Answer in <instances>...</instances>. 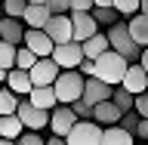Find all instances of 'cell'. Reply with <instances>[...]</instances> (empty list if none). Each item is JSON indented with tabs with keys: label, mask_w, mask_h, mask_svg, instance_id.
Returning a JSON list of instances; mask_svg holds the SVG:
<instances>
[{
	"label": "cell",
	"mask_w": 148,
	"mask_h": 145,
	"mask_svg": "<svg viewBox=\"0 0 148 145\" xmlns=\"http://www.w3.org/2000/svg\"><path fill=\"white\" fill-rule=\"evenodd\" d=\"M105 37H108V46L114 49V53H120L127 62H139V53H142V46H139L136 40L130 37L127 22H114V25H108Z\"/></svg>",
	"instance_id": "cell-2"
},
{
	"label": "cell",
	"mask_w": 148,
	"mask_h": 145,
	"mask_svg": "<svg viewBox=\"0 0 148 145\" xmlns=\"http://www.w3.org/2000/svg\"><path fill=\"white\" fill-rule=\"evenodd\" d=\"M49 9H46V3H28L25 12H22V22H25L28 28H43L46 22H49Z\"/></svg>",
	"instance_id": "cell-18"
},
{
	"label": "cell",
	"mask_w": 148,
	"mask_h": 145,
	"mask_svg": "<svg viewBox=\"0 0 148 145\" xmlns=\"http://www.w3.org/2000/svg\"><path fill=\"white\" fill-rule=\"evenodd\" d=\"M127 31H130V37H133L139 46H148V16H142V12L130 16L127 19Z\"/></svg>",
	"instance_id": "cell-19"
},
{
	"label": "cell",
	"mask_w": 148,
	"mask_h": 145,
	"mask_svg": "<svg viewBox=\"0 0 148 145\" xmlns=\"http://www.w3.org/2000/svg\"><path fill=\"white\" fill-rule=\"evenodd\" d=\"M71 12H90L92 9V0H68Z\"/></svg>",
	"instance_id": "cell-35"
},
{
	"label": "cell",
	"mask_w": 148,
	"mask_h": 145,
	"mask_svg": "<svg viewBox=\"0 0 148 145\" xmlns=\"http://www.w3.org/2000/svg\"><path fill=\"white\" fill-rule=\"evenodd\" d=\"M16 118L22 120V127H25V130L40 133V130H46V124H49V111H40V108H34L28 99H22V102H18V108H16Z\"/></svg>",
	"instance_id": "cell-5"
},
{
	"label": "cell",
	"mask_w": 148,
	"mask_h": 145,
	"mask_svg": "<svg viewBox=\"0 0 148 145\" xmlns=\"http://www.w3.org/2000/svg\"><path fill=\"white\" fill-rule=\"evenodd\" d=\"M102 145H136V136L127 133L123 127H102Z\"/></svg>",
	"instance_id": "cell-20"
},
{
	"label": "cell",
	"mask_w": 148,
	"mask_h": 145,
	"mask_svg": "<svg viewBox=\"0 0 148 145\" xmlns=\"http://www.w3.org/2000/svg\"><path fill=\"white\" fill-rule=\"evenodd\" d=\"M111 9H114L117 16L130 19V16H136V12H139V0H111Z\"/></svg>",
	"instance_id": "cell-26"
},
{
	"label": "cell",
	"mask_w": 148,
	"mask_h": 145,
	"mask_svg": "<svg viewBox=\"0 0 148 145\" xmlns=\"http://www.w3.org/2000/svg\"><path fill=\"white\" fill-rule=\"evenodd\" d=\"M59 65L46 56V59H37L31 68H28V77H31V87H53V80L59 77Z\"/></svg>",
	"instance_id": "cell-6"
},
{
	"label": "cell",
	"mask_w": 148,
	"mask_h": 145,
	"mask_svg": "<svg viewBox=\"0 0 148 145\" xmlns=\"http://www.w3.org/2000/svg\"><path fill=\"white\" fill-rule=\"evenodd\" d=\"M16 49H18V46L6 43V40H0V68H3V71L16 68Z\"/></svg>",
	"instance_id": "cell-25"
},
{
	"label": "cell",
	"mask_w": 148,
	"mask_h": 145,
	"mask_svg": "<svg viewBox=\"0 0 148 145\" xmlns=\"http://www.w3.org/2000/svg\"><path fill=\"white\" fill-rule=\"evenodd\" d=\"M0 145H16V139H0Z\"/></svg>",
	"instance_id": "cell-42"
},
{
	"label": "cell",
	"mask_w": 148,
	"mask_h": 145,
	"mask_svg": "<svg viewBox=\"0 0 148 145\" xmlns=\"http://www.w3.org/2000/svg\"><path fill=\"white\" fill-rule=\"evenodd\" d=\"M22 133H25V127L16 114H0V139H18Z\"/></svg>",
	"instance_id": "cell-22"
},
{
	"label": "cell",
	"mask_w": 148,
	"mask_h": 145,
	"mask_svg": "<svg viewBox=\"0 0 148 145\" xmlns=\"http://www.w3.org/2000/svg\"><path fill=\"white\" fill-rule=\"evenodd\" d=\"M133 99H136V96H133V93H127L123 87H120V83L114 87V90H111V102H114V105H117L123 114H127V111H133Z\"/></svg>",
	"instance_id": "cell-24"
},
{
	"label": "cell",
	"mask_w": 148,
	"mask_h": 145,
	"mask_svg": "<svg viewBox=\"0 0 148 145\" xmlns=\"http://www.w3.org/2000/svg\"><path fill=\"white\" fill-rule=\"evenodd\" d=\"M139 65L148 71V46H142V53H139Z\"/></svg>",
	"instance_id": "cell-38"
},
{
	"label": "cell",
	"mask_w": 148,
	"mask_h": 145,
	"mask_svg": "<svg viewBox=\"0 0 148 145\" xmlns=\"http://www.w3.org/2000/svg\"><path fill=\"white\" fill-rule=\"evenodd\" d=\"M16 145H43V136L34 133V130H25V133L16 139Z\"/></svg>",
	"instance_id": "cell-32"
},
{
	"label": "cell",
	"mask_w": 148,
	"mask_h": 145,
	"mask_svg": "<svg viewBox=\"0 0 148 145\" xmlns=\"http://www.w3.org/2000/svg\"><path fill=\"white\" fill-rule=\"evenodd\" d=\"M62 71H71V68H77L80 65V59H83V49H80V43H74V40H68V43H59V46H53V56H49Z\"/></svg>",
	"instance_id": "cell-7"
},
{
	"label": "cell",
	"mask_w": 148,
	"mask_h": 145,
	"mask_svg": "<svg viewBox=\"0 0 148 145\" xmlns=\"http://www.w3.org/2000/svg\"><path fill=\"white\" fill-rule=\"evenodd\" d=\"M120 114H123V111H120L111 99H105V102H99V105H92V118L90 120H96L99 127H114L120 120Z\"/></svg>",
	"instance_id": "cell-15"
},
{
	"label": "cell",
	"mask_w": 148,
	"mask_h": 145,
	"mask_svg": "<svg viewBox=\"0 0 148 145\" xmlns=\"http://www.w3.org/2000/svg\"><path fill=\"white\" fill-rule=\"evenodd\" d=\"M90 16L92 19H96V25H114V22H120V16H117V12H114V9H99V6H92L90 9Z\"/></svg>",
	"instance_id": "cell-27"
},
{
	"label": "cell",
	"mask_w": 148,
	"mask_h": 145,
	"mask_svg": "<svg viewBox=\"0 0 148 145\" xmlns=\"http://www.w3.org/2000/svg\"><path fill=\"white\" fill-rule=\"evenodd\" d=\"M77 71H80L83 77H92V71H96V65H92V59H80V65H77Z\"/></svg>",
	"instance_id": "cell-36"
},
{
	"label": "cell",
	"mask_w": 148,
	"mask_h": 145,
	"mask_svg": "<svg viewBox=\"0 0 148 145\" xmlns=\"http://www.w3.org/2000/svg\"><path fill=\"white\" fill-rule=\"evenodd\" d=\"M74 124H77V118H74V111L68 108V105H56L53 111H49V124H46V127L53 130V136H68V133H71V127Z\"/></svg>",
	"instance_id": "cell-9"
},
{
	"label": "cell",
	"mask_w": 148,
	"mask_h": 145,
	"mask_svg": "<svg viewBox=\"0 0 148 145\" xmlns=\"http://www.w3.org/2000/svg\"><path fill=\"white\" fill-rule=\"evenodd\" d=\"M46 9H49L53 16H68V12H71L68 0H46Z\"/></svg>",
	"instance_id": "cell-33"
},
{
	"label": "cell",
	"mask_w": 148,
	"mask_h": 145,
	"mask_svg": "<svg viewBox=\"0 0 148 145\" xmlns=\"http://www.w3.org/2000/svg\"><path fill=\"white\" fill-rule=\"evenodd\" d=\"M18 102H22V96H16L9 87H0V114H16Z\"/></svg>",
	"instance_id": "cell-23"
},
{
	"label": "cell",
	"mask_w": 148,
	"mask_h": 145,
	"mask_svg": "<svg viewBox=\"0 0 148 145\" xmlns=\"http://www.w3.org/2000/svg\"><path fill=\"white\" fill-rule=\"evenodd\" d=\"M43 31H46V37H49L56 46L68 43V40H71V16H49V22L43 25Z\"/></svg>",
	"instance_id": "cell-12"
},
{
	"label": "cell",
	"mask_w": 148,
	"mask_h": 145,
	"mask_svg": "<svg viewBox=\"0 0 148 145\" xmlns=\"http://www.w3.org/2000/svg\"><path fill=\"white\" fill-rule=\"evenodd\" d=\"M83 77L77 68H71V71H59V77L53 80V90H56V102L59 105H71L74 99H80L83 96Z\"/></svg>",
	"instance_id": "cell-3"
},
{
	"label": "cell",
	"mask_w": 148,
	"mask_h": 145,
	"mask_svg": "<svg viewBox=\"0 0 148 145\" xmlns=\"http://www.w3.org/2000/svg\"><path fill=\"white\" fill-rule=\"evenodd\" d=\"M145 93H148V90H145Z\"/></svg>",
	"instance_id": "cell-47"
},
{
	"label": "cell",
	"mask_w": 148,
	"mask_h": 145,
	"mask_svg": "<svg viewBox=\"0 0 148 145\" xmlns=\"http://www.w3.org/2000/svg\"><path fill=\"white\" fill-rule=\"evenodd\" d=\"M22 46H28L37 59H46V56H53V40L46 37L43 28H25V37H22Z\"/></svg>",
	"instance_id": "cell-8"
},
{
	"label": "cell",
	"mask_w": 148,
	"mask_h": 145,
	"mask_svg": "<svg viewBox=\"0 0 148 145\" xmlns=\"http://www.w3.org/2000/svg\"><path fill=\"white\" fill-rule=\"evenodd\" d=\"M133 136H142L148 142V118H139V127H136V133H133Z\"/></svg>",
	"instance_id": "cell-37"
},
{
	"label": "cell",
	"mask_w": 148,
	"mask_h": 145,
	"mask_svg": "<svg viewBox=\"0 0 148 145\" xmlns=\"http://www.w3.org/2000/svg\"><path fill=\"white\" fill-rule=\"evenodd\" d=\"M133 111H136L139 118H148V93H139L136 99H133Z\"/></svg>",
	"instance_id": "cell-34"
},
{
	"label": "cell",
	"mask_w": 148,
	"mask_h": 145,
	"mask_svg": "<svg viewBox=\"0 0 148 145\" xmlns=\"http://www.w3.org/2000/svg\"><path fill=\"white\" fill-rule=\"evenodd\" d=\"M34 108H40V111H53L59 102H56V90L53 87H31V93L25 96Z\"/></svg>",
	"instance_id": "cell-16"
},
{
	"label": "cell",
	"mask_w": 148,
	"mask_h": 145,
	"mask_svg": "<svg viewBox=\"0 0 148 145\" xmlns=\"http://www.w3.org/2000/svg\"><path fill=\"white\" fill-rule=\"evenodd\" d=\"M92 6H99V9H108V6H111V0H92Z\"/></svg>",
	"instance_id": "cell-40"
},
{
	"label": "cell",
	"mask_w": 148,
	"mask_h": 145,
	"mask_svg": "<svg viewBox=\"0 0 148 145\" xmlns=\"http://www.w3.org/2000/svg\"><path fill=\"white\" fill-rule=\"evenodd\" d=\"M92 65H96V71H92V77H99L102 83H108V87H117L120 80H123V74H127V59L120 53H114V49H105L102 56H96L92 59Z\"/></svg>",
	"instance_id": "cell-1"
},
{
	"label": "cell",
	"mask_w": 148,
	"mask_h": 145,
	"mask_svg": "<svg viewBox=\"0 0 148 145\" xmlns=\"http://www.w3.org/2000/svg\"><path fill=\"white\" fill-rule=\"evenodd\" d=\"M3 87H9L16 96H22V99H25L28 93H31V77H28V71H22V68H9Z\"/></svg>",
	"instance_id": "cell-17"
},
{
	"label": "cell",
	"mask_w": 148,
	"mask_h": 145,
	"mask_svg": "<svg viewBox=\"0 0 148 145\" xmlns=\"http://www.w3.org/2000/svg\"><path fill=\"white\" fill-rule=\"evenodd\" d=\"M117 127H123L127 133H136V127H139V114H136V111H127V114H120Z\"/></svg>",
	"instance_id": "cell-31"
},
{
	"label": "cell",
	"mask_w": 148,
	"mask_h": 145,
	"mask_svg": "<svg viewBox=\"0 0 148 145\" xmlns=\"http://www.w3.org/2000/svg\"><path fill=\"white\" fill-rule=\"evenodd\" d=\"M34 62H37V56L31 53L28 46H18V49H16V68H22V71H28V68H31Z\"/></svg>",
	"instance_id": "cell-29"
},
{
	"label": "cell",
	"mask_w": 148,
	"mask_h": 145,
	"mask_svg": "<svg viewBox=\"0 0 148 145\" xmlns=\"http://www.w3.org/2000/svg\"><path fill=\"white\" fill-rule=\"evenodd\" d=\"M28 3H46V0H28Z\"/></svg>",
	"instance_id": "cell-44"
},
{
	"label": "cell",
	"mask_w": 148,
	"mask_h": 145,
	"mask_svg": "<svg viewBox=\"0 0 148 145\" xmlns=\"http://www.w3.org/2000/svg\"><path fill=\"white\" fill-rule=\"evenodd\" d=\"M0 6H3V16L22 19V12H25V6H28V0H0Z\"/></svg>",
	"instance_id": "cell-28"
},
{
	"label": "cell",
	"mask_w": 148,
	"mask_h": 145,
	"mask_svg": "<svg viewBox=\"0 0 148 145\" xmlns=\"http://www.w3.org/2000/svg\"><path fill=\"white\" fill-rule=\"evenodd\" d=\"M120 87H123L127 93H133V96L145 93L148 90V71L139 62H130L127 65V74H123V80H120Z\"/></svg>",
	"instance_id": "cell-11"
},
{
	"label": "cell",
	"mask_w": 148,
	"mask_h": 145,
	"mask_svg": "<svg viewBox=\"0 0 148 145\" xmlns=\"http://www.w3.org/2000/svg\"><path fill=\"white\" fill-rule=\"evenodd\" d=\"M136 145H148V142H136Z\"/></svg>",
	"instance_id": "cell-46"
},
{
	"label": "cell",
	"mask_w": 148,
	"mask_h": 145,
	"mask_svg": "<svg viewBox=\"0 0 148 145\" xmlns=\"http://www.w3.org/2000/svg\"><path fill=\"white\" fill-rule=\"evenodd\" d=\"M43 145H65V139L62 136H49V139H43Z\"/></svg>",
	"instance_id": "cell-39"
},
{
	"label": "cell",
	"mask_w": 148,
	"mask_h": 145,
	"mask_svg": "<svg viewBox=\"0 0 148 145\" xmlns=\"http://www.w3.org/2000/svg\"><path fill=\"white\" fill-rule=\"evenodd\" d=\"M0 19H3V6H0Z\"/></svg>",
	"instance_id": "cell-45"
},
{
	"label": "cell",
	"mask_w": 148,
	"mask_h": 145,
	"mask_svg": "<svg viewBox=\"0 0 148 145\" xmlns=\"http://www.w3.org/2000/svg\"><path fill=\"white\" fill-rule=\"evenodd\" d=\"M111 90H114V87L102 83L99 77H86V80H83V96H80V99L90 102V105H99V102L111 99Z\"/></svg>",
	"instance_id": "cell-13"
},
{
	"label": "cell",
	"mask_w": 148,
	"mask_h": 145,
	"mask_svg": "<svg viewBox=\"0 0 148 145\" xmlns=\"http://www.w3.org/2000/svg\"><path fill=\"white\" fill-rule=\"evenodd\" d=\"M80 49H83V59H96V56H102L105 49H111V46H108L105 31H96L92 37H86V40L80 43Z\"/></svg>",
	"instance_id": "cell-21"
},
{
	"label": "cell",
	"mask_w": 148,
	"mask_h": 145,
	"mask_svg": "<svg viewBox=\"0 0 148 145\" xmlns=\"http://www.w3.org/2000/svg\"><path fill=\"white\" fill-rule=\"evenodd\" d=\"M65 145H102V127L96 120H77L65 136Z\"/></svg>",
	"instance_id": "cell-4"
},
{
	"label": "cell",
	"mask_w": 148,
	"mask_h": 145,
	"mask_svg": "<svg viewBox=\"0 0 148 145\" xmlns=\"http://www.w3.org/2000/svg\"><path fill=\"white\" fill-rule=\"evenodd\" d=\"M139 12H142V16H148V0H139Z\"/></svg>",
	"instance_id": "cell-41"
},
{
	"label": "cell",
	"mask_w": 148,
	"mask_h": 145,
	"mask_svg": "<svg viewBox=\"0 0 148 145\" xmlns=\"http://www.w3.org/2000/svg\"><path fill=\"white\" fill-rule=\"evenodd\" d=\"M68 108L74 111V118H77V120H90L92 118V105H90V102H83V99H74Z\"/></svg>",
	"instance_id": "cell-30"
},
{
	"label": "cell",
	"mask_w": 148,
	"mask_h": 145,
	"mask_svg": "<svg viewBox=\"0 0 148 145\" xmlns=\"http://www.w3.org/2000/svg\"><path fill=\"white\" fill-rule=\"evenodd\" d=\"M22 37H25V22L22 19H12V16L0 19V40H6L12 46H22Z\"/></svg>",
	"instance_id": "cell-14"
},
{
	"label": "cell",
	"mask_w": 148,
	"mask_h": 145,
	"mask_svg": "<svg viewBox=\"0 0 148 145\" xmlns=\"http://www.w3.org/2000/svg\"><path fill=\"white\" fill-rule=\"evenodd\" d=\"M68 16H71V40L74 43H83L86 37H92L99 31V25H96V19L90 12H68Z\"/></svg>",
	"instance_id": "cell-10"
},
{
	"label": "cell",
	"mask_w": 148,
	"mask_h": 145,
	"mask_svg": "<svg viewBox=\"0 0 148 145\" xmlns=\"http://www.w3.org/2000/svg\"><path fill=\"white\" fill-rule=\"evenodd\" d=\"M3 80H6V71H3V68H0V87H3Z\"/></svg>",
	"instance_id": "cell-43"
}]
</instances>
